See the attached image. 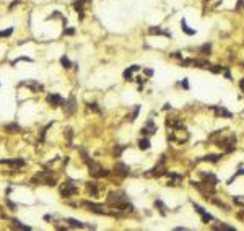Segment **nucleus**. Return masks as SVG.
I'll return each mask as SVG.
<instances>
[{
    "mask_svg": "<svg viewBox=\"0 0 244 231\" xmlns=\"http://www.w3.org/2000/svg\"><path fill=\"white\" fill-rule=\"evenodd\" d=\"M77 194H78V189L75 187L72 179H68V181L65 182V187L60 190V195L62 197H72V195H77Z\"/></svg>",
    "mask_w": 244,
    "mask_h": 231,
    "instance_id": "f257e3e1",
    "label": "nucleus"
},
{
    "mask_svg": "<svg viewBox=\"0 0 244 231\" xmlns=\"http://www.w3.org/2000/svg\"><path fill=\"white\" fill-rule=\"evenodd\" d=\"M63 111H65L67 116L75 114V111H77V99H75V96H70L67 101H63Z\"/></svg>",
    "mask_w": 244,
    "mask_h": 231,
    "instance_id": "f03ea898",
    "label": "nucleus"
},
{
    "mask_svg": "<svg viewBox=\"0 0 244 231\" xmlns=\"http://www.w3.org/2000/svg\"><path fill=\"white\" fill-rule=\"evenodd\" d=\"M47 103L52 108H57V106H62L63 104V98L57 93H52V95H47Z\"/></svg>",
    "mask_w": 244,
    "mask_h": 231,
    "instance_id": "7ed1b4c3",
    "label": "nucleus"
},
{
    "mask_svg": "<svg viewBox=\"0 0 244 231\" xmlns=\"http://www.w3.org/2000/svg\"><path fill=\"white\" fill-rule=\"evenodd\" d=\"M142 135H153V133H156V125H155L153 120H148V122L145 124V127H142Z\"/></svg>",
    "mask_w": 244,
    "mask_h": 231,
    "instance_id": "20e7f679",
    "label": "nucleus"
},
{
    "mask_svg": "<svg viewBox=\"0 0 244 231\" xmlns=\"http://www.w3.org/2000/svg\"><path fill=\"white\" fill-rule=\"evenodd\" d=\"M0 165H10V166H16V168H21V166L26 165V161L21 160V158H13V160H0Z\"/></svg>",
    "mask_w": 244,
    "mask_h": 231,
    "instance_id": "39448f33",
    "label": "nucleus"
},
{
    "mask_svg": "<svg viewBox=\"0 0 244 231\" xmlns=\"http://www.w3.org/2000/svg\"><path fill=\"white\" fill-rule=\"evenodd\" d=\"M85 4H86V0H73V2H72V5H73V8H75V11L80 15V20H83V15H85V13H83Z\"/></svg>",
    "mask_w": 244,
    "mask_h": 231,
    "instance_id": "423d86ee",
    "label": "nucleus"
},
{
    "mask_svg": "<svg viewBox=\"0 0 244 231\" xmlns=\"http://www.w3.org/2000/svg\"><path fill=\"white\" fill-rule=\"evenodd\" d=\"M148 33H150V34H156V36H166V38H171V33L163 31V29H161L160 26H150Z\"/></svg>",
    "mask_w": 244,
    "mask_h": 231,
    "instance_id": "0eeeda50",
    "label": "nucleus"
},
{
    "mask_svg": "<svg viewBox=\"0 0 244 231\" xmlns=\"http://www.w3.org/2000/svg\"><path fill=\"white\" fill-rule=\"evenodd\" d=\"M88 169H90V174L93 176V178H98V173H99L101 166L98 165L96 161H90V163H88Z\"/></svg>",
    "mask_w": 244,
    "mask_h": 231,
    "instance_id": "6e6552de",
    "label": "nucleus"
},
{
    "mask_svg": "<svg viewBox=\"0 0 244 231\" xmlns=\"http://www.w3.org/2000/svg\"><path fill=\"white\" fill-rule=\"evenodd\" d=\"M4 129H5V132H7V133H18V132H21V127L18 125L16 122L7 124V125L4 127Z\"/></svg>",
    "mask_w": 244,
    "mask_h": 231,
    "instance_id": "1a4fd4ad",
    "label": "nucleus"
},
{
    "mask_svg": "<svg viewBox=\"0 0 244 231\" xmlns=\"http://www.w3.org/2000/svg\"><path fill=\"white\" fill-rule=\"evenodd\" d=\"M192 65H194V67H199V68H208L210 63H208V60H205V59H194Z\"/></svg>",
    "mask_w": 244,
    "mask_h": 231,
    "instance_id": "9d476101",
    "label": "nucleus"
},
{
    "mask_svg": "<svg viewBox=\"0 0 244 231\" xmlns=\"http://www.w3.org/2000/svg\"><path fill=\"white\" fill-rule=\"evenodd\" d=\"M11 226L16 228V230H31V226H28V225H23L20 220H16V218H11Z\"/></svg>",
    "mask_w": 244,
    "mask_h": 231,
    "instance_id": "9b49d317",
    "label": "nucleus"
},
{
    "mask_svg": "<svg viewBox=\"0 0 244 231\" xmlns=\"http://www.w3.org/2000/svg\"><path fill=\"white\" fill-rule=\"evenodd\" d=\"M65 221L68 223L70 228H85V223H81V221L75 220V218H65Z\"/></svg>",
    "mask_w": 244,
    "mask_h": 231,
    "instance_id": "f8f14e48",
    "label": "nucleus"
},
{
    "mask_svg": "<svg viewBox=\"0 0 244 231\" xmlns=\"http://www.w3.org/2000/svg\"><path fill=\"white\" fill-rule=\"evenodd\" d=\"M213 109H215V114H216V116H223V117H228V119L231 117V112L226 111L225 108H220V106H216V108H213Z\"/></svg>",
    "mask_w": 244,
    "mask_h": 231,
    "instance_id": "ddd939ff",
    "label": "nucleus"
},
{
    "mask_svg": "<svg viewBox=\"0 0 244 231\" xmlns=\"http://www.w3.org/2000/svg\"><path fill=\"white\" fill-rule=\"evenodd\" d=\"M181 29H182V31H184L187 36H194V34H195V29H190V28H189L187 23H185L184 20L181 21Z\"/></svg>",
    "mask_w": 244,
    "mask_h": 231,
    "instance_id": "4468645a",
    "label": "nucleus"
},
{
    "mask_svg": "<svg viewBox=\"0 0 244 231\" xmlns=\"http://www.w3.org/2000/svg\"><path fill=\"white\" fill-rule=\"evenodd\" d=\"M127 171H129V166L122 165V163L116 165V173H119V174H127Z\"/></svg>",
    "mask_w": 244,
    "mask_h": 231,
    "instance_id": "2eb2a0df",
    "label": "nucleus"
},
{
    "mask_svg": "<svg viewBox=\"0 0 244 231\" xmlns=\"http://www.w3.org/2000/svg\"><path fill=\"white\" fill-rule=\"evenodd\" d=\"M155 207H156L158 210H160V213L163 215V217H164V215H166V207H164V203L161 202L160 199H158V200H155Z\"/></svg>",
    "mask_w": 244,
    "mask_h": 231,
    "instance_id": "dca6fc26",
    "label": "nucleus"
},
{
    "mask_svg": "<svg viewBox=\"0 0 244 231\" xmlns=\"http://www.w3.org/2000/svg\"><path fill=\"white\" fill-rule=\"evenodd\" d=\"M210 51H212V44H208V42H207V44H203L202 47L199 49V52L202 54V56H208Z\"/></svg>",
    "mask_w": 244,
    "mask_h": 231,
    "instance_id": "f3484780",
    "label": "nucleus"
},
{
    "mask_svg": "<svg viewBox=\"0 0 244 231\" xmlns=\"http://www.w3.org/2000/svg\"><path fill=\"white\" fill-rule=\"evenodd\" d=\"M60 63H62L63 68H72V62H70V59L67 56H62L60 57Z\"/></svg>",
    "mask_w": 244,
    "mask_h": 231,
    "instance_id": "a211bd4d",
    "label": "nucleus"
},
{
    "mask_svg": "<svg viewBox=\"0 0 244 231\" xmlns=\"http://www.w3.org/2000/svg\"><path fill=\"white\" fill-rule=\"evenodd\" d=\"M26 86H29L33 91H39V90H42V85H41V83H38V81H28V83H26Z\"/></svg>",
    "mask_w": 244,
    "mask_h": 231,
    "instance_id": "6ab92c4d",
    "label": "nucleus"
},
{
    "mask_svg": "<svg viewBox=\"0 0 244 231\" xmlns=\"http://www.w3.org/2000/svg\"><path fill=\"white\" fill-rule=\"evenodd\" d=\"M138 148L140 150H148V148H150V140H148V138H142V140L138 142Z\"/></svg>",
    "mask_w": 244,
    "mask_h": 231,
    "instance_id": "aec40b11",
    "label": "nucleus"
},
{
    "mask_svg": "<svg viewBox=\"0 0 244 231\" xmlns=\"http://www.w3.org/2000/svg\"><path fill=\"white\" fill-rule=\"evenodd\" d=\"M213 228H215V230H225V231H233V230H234L233 226H228V225H225V223L213 225Z\"/></svg>",
    "mask_w": 244,
    "mask_h": 231,
    "instance_id": "412c9836",
    "label": "nucleus"
},
{
    "mask_svg": "<svg viewBox=\"0 0 244 231\" xmlns=\"http://www.w3.org/2000/svg\"><path fill=\"white\" fill-rule=\"evenodd\" d=\"M220 158H221L220 155H207V156L203 158V161H212V163H216Z\"/></svg>",
    "mask_w": 244,
    "mask_h": 231,
    "instance_id": "4be33fe9",
    "label": "nucleus"
},
{
    "mask_svg": "<svg viewBox=\"0 0 244 231\" xmlns=\"http://www.w3.org/2000/svg\"><path fill=\"white\" fill-rule=\"evenodd\" d=\"M88 109H90V111H93V112H98V114L101 112V109H99V106H98L96 103H88Z\"/></svg>",
    "mask_w": 244,
    "mask_h": 231,
    "instance_id": "5701e85b",
    "label": "nucleus"
},
{
    "mask_svg": "<svg viewBox=\"0 0 244 231\" xmlns=\"http://www.w3.org/2000/svg\"><path fill=\"white\" fill-rule=\"evenodd\" d=\"M124 80H127V81L133 80V72L130 70V68H127V70L124 72Z\"/></svg>",
    "mask_w": 244,
    "mask_h": 231,
    "instance_id": "b1692460",
    "label": "nucleus"
},
{
    "mask_svg": "<svg viewBox=\"0 0 244 231\" xmlns=\"http://www.w3.org/2000/svg\"><path fill=\"white\" fill-rule=\"evenodd\" d=\"M11 34H13V28H8V29H5V31H0V38H10Z\"/></svg>",
    "mask_w": 244,
    "mask_h": 231,
    "instance_id": "393cba45",
    "label": "nucleus"
},
{
    "mask_svg": "<svg viewBox=\"0 0 244 231\" xmlns=\"http://www.w3.org/2000/svg\"><path fill=\"white\" fill-rule=\"evenodd\" d=\"M138 111H140V106H135V109H133L132 116L129 117V120H130V122H133V120L137 119V116H138Z\"/></svg>",
    "mask_w": 244,
    "mask_h": 231,
    "instance_id": "a878e982",
    "label": "nucleus"
},
{
    "mask_svg": "<svg viewBox=\"0 0 244 231\" xmlns=\"http://www.w3.org/2000/svg\"><path fill=\"white\" fill-rule=\"evenodd\" d=\"M208 68L213 72V73H221V72L225 70L223 67H220V65H212V67H208Z\"/></svg>",
    "mask_w": 244,
    "mask_h": 231,
    "instance_id": "bb28decb",
    "label": "nucleus"
},
{
    "mask_svg": "<svg viewBox=\"0 0 244 231\" xmlns=\"http://www.w3.org/2000/svg\"><path fill=\"white\" fill-rule=\"evenodd\" d=\"M63 34H65V36H73V34H75V28H72V26L63 28Z\"/></svg>",
    "mask_w": 244,
    "mask_h": 231,
    "instance_id": "cd10ccee",
    "label": "nucleus"
},
{
    "mask_svg": "<svg viewBox=\"0 0 244 231\" xmlns=\"http://www.w3.org/2000/svg\"><path fill=\"white\" fill-rule=\"evenodd\" d=\"M192 62H194V59H181V67H189L192 65Z\"/></svg>",
    "mask_w": 244,
    "mask_h": 231,
    "instance_id": "c85d7f7f",
    "label": "nucleus"
},
{
    "mask_svg": "<svg viewBox=\"0 0 244 231\" xmlns=\"http://www.w3.org/2000/svg\"><path fill=\"white\" fill-rule=\"evenodd\" d=\"M88 190H90V192H91V194H93V195H96V194H98V189H96V184H94V182H93V184H88Z\"/></svg>",
    "mask_w": 244,
    "mask_h": 231,
    "instance_id": "c756f323",
    "label": "nucleus"
},
{
    "mask_svg": "<svg viewBox=\"0 0 244 231\" xmlns=\"http://www.w3.org/2000/svg\"><path fill=\"white\" fill-rule=\"evenodd\" d=\"M80 155H81V160L85 161V163H90V156H88V153L85 150H80Z\"/></svg>",
    "mask_w": 244,
    "mask_h": 231,
    "instance_id": "7c9ffc66",
    "label": "nucleus"
},
{
    "mask_svg": "<svg viewBox=\"0 0 244 231\" xmlns=\"http://www.w3.org/2000/svg\"><path fill=\"white\" fill-rule=\"evenodd\" d=\"M65 137H67V140H68V143H72V137H73L72 129H67L65 130Z\"/></svg>",
    "mask_w": 244,
    "mask_h": 231,
    "instance_id": "2f4dec72",
    "label": "nucleus"
},
{
    "mask_svg": "<svg viewBox=\"0 0 244 231\" xmlns=\"http://www.w3.org/2000/svg\"><path fill=\"white\" fill-rule=\"evenodd\" d=\"M7 207H8V208H10V210H16V203H15V202H11V200L10 199H7Z\"/></svg>",
    "mask_w": 244,
    "mask_h": 231,
    "instance_id": "473e14b6",
    "label": "nucleus"
},
{
    "mask_svg": "<svg viewBox=\"0 0 244 231\" xmlns=\"http://www.w3.org/2000/svg\"><path fill=\"white\" fill-rule=\"evenodd\" d=\"M16 5H20V0H13V2H11V4L8 5V10H13V8L16 7Z\"/></svg>",
    "mask_w": 244,
    "mask_h": 231,
    "instance_id": "72a5a7b5",
    "label": "nucleus"
},
{
    "mask_svg": "<svg viewBox=\"0 0 244 231\" xmlns=\"http://www.w3.org/2000/svg\"><path fill=\"white\" fill-rule=\"evenodd\" d=\"M143 72H145L146 77H151V75H153V70H151V68H143Z\"/></svg>",
    "mask_w": 244,
    "mask_h": 231,
    "instance_id": "f704fd0d",
    "label": "nucleus"
},
{
    "mask_svg": "<svg viewBox=\"0 0 244 231\" xmlns=\"http://www.w3.org/2000/svg\"><path fill=\"white\" fill-rule=\"evenodd\" d=\"M129 68H130L132 72H138V70H140V65H130Z\"/></svg>",
    "mask_w": 244,
    "mask_h": 231,
    "instance_id": "c9c22d12",
    "label": "nucleus"
},
{
    "mask_svg": "<svg viewBox=\"0 0 244 231\" xmlns=\"http://www.w3.org/2000/svg\"><path fill=\"white\" fill-rule=\"evenodd\" d=\"M181 85H182V88H185V90H187L189 88V83H187V78H184V80L181 81Z\"/></svg>",
    "mask_w": 244,
    "mask_h": 231,
    "instance_id": "e433bc0d",
    "label": "nucleus"
},
{
    "mask_svg": "<svg viewBox=\"0 0 244 231\" xmlns=\"http://www.w3.org/2000/svg\"><path fill=\"white\" fill-rule=\"evenodd\" d=\"M238 218H239V220H243V221H244V210H243V212H239V213H238Z\"/></svg>",
    "mask_w": 244,
    "mask_h": 231,
    "instance_id": "4c0bfd02",
    "label": "nucleus"
},
{
    "mask_svg": "<svg viewBox=\"0 0 244 231\" xmlns=\"http://www.w3.org/2000/svg\"><path fill=\"white\" fill-rule=\"evenodd\" d=\"M176 231H185V228L184 226H178V228H174Z\"/></svg>",
    "mask_w": 244,
    "mask_h": 231,
    "instance_id": "58836bf2",
    "label": "nucleus"
},
{
    "mask_svg": "<svg viewBox=\"0 0 244 231\" xmlns=\"http://www.w3.org/2000/svg\"><path fill=\"white\" fill-rule=\"evenodd\" d=\"M239 86H241V90H243V91H244V78H243V80H241V81H239Z\"/></svg>",
    "mask_w": 244,
    "mask_h": 231,
    "instance_id": "ea45409f",
    "label": "nucleus"
},
{
    "mask_svg": "<svg viewBox=\"0 0 244 231\" xmlns=\"http://www.w3.org/2000/svg\"><path fill=\"white\" fill-rule=\"evenodd\" d=\"M86 2H91V0H86Z\"/></svg>",
    "mask_w": 244,
    "mask_h": 231,
    "instance_id": "a19ab883",
    "label": "nucleus"
},
{
    "mask_svg": "<svg viewBox=\"0 0 244 231\" xmlns=\"http://www.w3.org/2000/svg\"><path fill=\"white\" fill-rule=\"evenodd\" d=\"M0 210H2V207H0Z\"/></svg>",
    "mask_w": 244,
    "mask_h": 231,
    "instance_id": "79ce46f5",
    "label": "nucleus"
}]
</instances>
